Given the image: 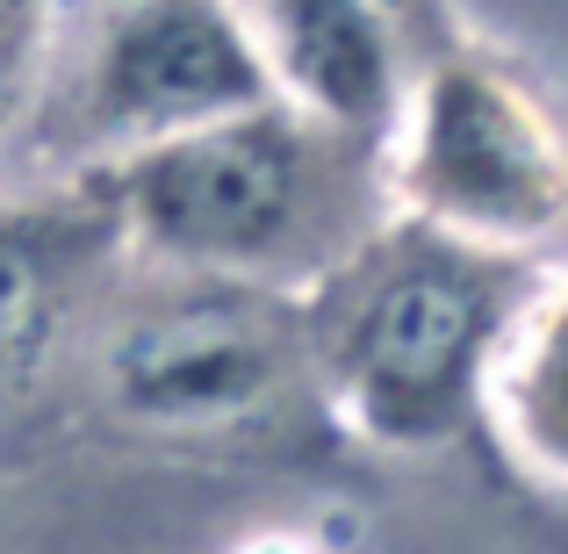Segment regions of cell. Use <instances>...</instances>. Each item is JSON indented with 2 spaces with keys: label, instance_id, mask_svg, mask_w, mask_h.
I'll return each instance as SVG.
<instances>
[{
  "label": "cell",
  "instance_id": "6da1fadb",
  "mask_svg": "<svg viewBox=\"0 0 568 554\" xmlns=\"http://www.w3.org/2000/svg\"><path fill=\"white\" fill-rule=\"evenodd\" d=\"M375 159L288 109L194 130L87 173L115 245L216 289H317L367 245L361 188Z\"/></svg>",
  "mask_w": 568,
  "mask_h": 554
},
{
  "label": "cell",
  "instance_id": "7a4b0ae2",
  "mask_svg": "<svg viewBox=\"0 0 568 554\" xmlns=\"http://www.w3.org/2000/svg\"><path fill=\"white\" fill-rule=\"evenodd\" d=\"M504 310L483 252L432 231L367 238L317 281L310 367L353 432L375 446H439L483 403Z\"/></svg>",
  "mask_w": 568,
  "mask_h": 554
},
{
  "label": "cell",
  "instance_id": "3957f363",
  "mask_svg": "<svg viewBox=\"0 0 568 554\" xmlns=\"http://www.w3.org/2000/svg\"><path fill=\"white\" fill-rule=\"evenodd\" d=\"M382 159L410 223L460 252H526L568 223V152L555 123L526 87L475 58L417 72Z\"/></svg>",
  "mask_w": 568,
  "mask_h": 554
},
{
  "label": "cell",
  "instance_id": "277c9868",
  "mask_svg": "<svg viewBox=\"0 0 568 554\" xmlns=\"http://www.w3.org/2000/svg\"><path fill=\"white\" fill-rule=\"evenodd\" d=\"M58 109L94 152V167H109L281 101L231 0H109L80 37L65 22L43 115Z\"/></svg>",
  "mask_w": 568,
  "mask_h": 554
},
{
  "label": "cell",
  "instance_id": "5b68a950",
  "mask_svg": "<svg viewBox=\"0 0 568 554\" xmlns=\"http://www.w3.org/2000/svg\"><path fill=\"white\" fill-rule=\"evenodd\" d=\"M295 367V339L266 318L252 289L181 281V295L138 310L101 346L109 403L159 432L245 425L281 396Z\"/></svg>",
  "mask_w": 568,
  "mask_h": 554
},
{
  "label": "cell",
  "instance_id": "8992f818",
  "mask_svg": "<svg viewBox=\"0 0 568 554\" xmlns=\"http://www.w3.org/2000/svg\"><path fill=\"white\" fill-rule=\"evenodd\" d=\"M288 115L382 159L417 72L396 0H231Z\"/></svg>",
  "mask_w": 568,
  "mask_h": 554
},
{
  "label": "cell",
  "instance_id": "52a82bcc",
  "mask_svg": "<svg viewBox=\"0 0 568 554\" xmlns=\"http://www.w3.org/2000/svg\"><path fill=\"white\" fill-rule=\"evenodd\" d=\"M483 411L518 469L568 490V274H555L526 310L504 318Z\"/></svg>",
  "mask_w": 568,
  "mask_h": 554
},
{
  "label": "cell",
  "instance_id": "ba28073f",
  "mask_svg": "<svg viewBox=\"0 0 568 554\" xmlns=\"http://www.w3.org/2000/svg\"><path fill=\"white\" fill-rule=\"evenodd\" d=\"M115 245L109 216L94 194H80L65 209H8L0 216V382L43 367L58 324H65V295L87 252Z\"/></svg>",
  "mask_w": 568,
  "mask_h": 554
},
{
  "label": "cell",
  "instance_id": "9c48e42d",
  "mask_svg": "<svg viewBox=\"0 0 568 554\" xmlns=\"http://www.w3.org/2000/svg\"><path fill=\"white\" fill-rule=\"evenodd\" d=\"M65 51V0H0V159L43 123Z\"/></svg>",
  "mask_w": 568,
  "mask_h": 554
}]
</instances>
